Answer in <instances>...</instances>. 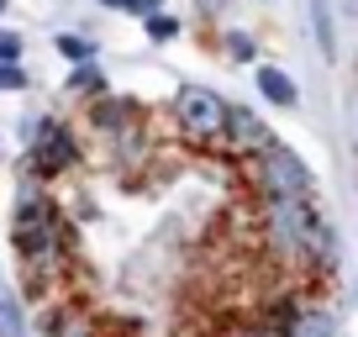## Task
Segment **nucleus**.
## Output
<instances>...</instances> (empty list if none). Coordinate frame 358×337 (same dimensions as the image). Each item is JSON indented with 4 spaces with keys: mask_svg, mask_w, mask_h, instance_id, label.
<instances>
[{
    "mask_svg": "<svg viewBox=\"0 0 358 337\" xmlns=\"http://www.w3.org/2000/svg\"><path fill=\"white\" fill-rule=\"evenodd\" d=\"M16 253H22V269L32 280H53V274L69 269V232L48 195L16 201Z\"/></svg>",
    "mask_w": 358,
    "mask_h": 337,
    "instance_id": "obj_1",
    "label": "nucleus"
},
{
    "mask_svg": "<svg viewBox=\"0 0 358 337\" xmlns=\"http://www.w3.org/2000/svg\"><path fill=\"white\" fill-rule=\"evenodd\" d=\"M264 222L285 259H306V264L337 259V237L327 227V216L316 211V201H264Z\"/></svg>",
    "mask_w": 358,
    "mask_h": 337,
    "instance_id": "obj_2",
    "label": "nucleus"
},
{
    "mask_svg": "<svg viewBox=\"0 0 358 337\" xmlns=\"http://www.w3.org/2000/svg\"><path fill=\"white\" fill-rule=\"evenodd\" d=\"M253 174H258L264 201H311V190H316L306 158L295 153V148H285V143H264L258 148V168Z\"/></svg>",
    "mask_w": 358,
    "mask_h": 337,
    "instance_id": "obj_3",
    "label": "nucleus"
},
{
    "mask_svg": "<svg viewBox=\"0 0 358 337\" xmlns=\"http://www.w3.org/2000/svg\"><path fill=\"white\" fill-rule=\"evenodd\" d=\"M174 122H179V132H185V137L211 143V137H222L227 101L216 90H206V85H185V90L174 95Z\"/></svg>",
    "mask_w": 358,
    "mask_h": 337,
    "instance_id": "obj_4",
    "label": "nucleus"
},
{
    "mask_svg": "<svg viewBox=\"0 0 358 337\" xmlns=\"http://www.w3.org/2000/svg\"><path fill=\"white\" fill-rule=\"evenodd\" d=\"M27 153H32V168L43 174V180H53V174H69L79 158L74 148V132H69L64 122H37L32 137H27Z\"/></svg>",
    "mask_w": 358,
    "mask_h": 337,
    "instance_id": "obj_5",
    "label": "nucleus"
},
{
    "mask_svg": "<svg viewBox=\"0 0 358 337\" xmlns=\"http://www.w3.org/2000/svg\"><path fill=\"white\" fill-rule=\"evenodd\" d=\"M222 137L237 148V153H258L264 143H274V132L264 127V116H258V111H248V106H227Z\"/></svg>",
    "mask_w": 358,
    "mask_h": 337,
    "instance_id": "obj_6",
    "label": "nucleus"
},
{
    "mask_svg": "<svg viewBox=\"0 0 358 337\" xmlns=\"http://www.w3.org/2000/svg\"><path fill=\"white\" fill-rule=\"evenodd\" d=\"M280 337H337V316L322 306H295L290 322L280 327Z\"/></svg>",
    "mask_w": 358,
    "mask_h": 337,
    "instance_id": "obj_7",
    "label": "nucleus"
},
{
    "mask_svg": "<svg viewBox=\"0 0 358 337\" xmlns=\"http://www.w3.org/2000/svg\"><path fill=\"white\" fill-rule=\"evenodd\" d=\"M258 95H264L268 106H280V111H295V106H301L295 79L285 74V69H274V64H258Z\"/></svg>",
    "mask_w": 358,
    "mask_h": 337,
    "instance_id": "obj_8",
    "label": "nucleus"
},
{
    "mask_svg": "<svg viewBox=\"0 0 358 337\" xmlns=\"http://www.w3.org/2000/svg\"><path fill=\"white\" fill-rule=\"evenodd\" d=\"M0 337H32V322H27V306L16 290L0 285Z\"/></svg>",
    "mask_w": 358,
    "mask_h": 337,
    "instance_id": "obj_9",
    "label": "nucleus"
},
{
    "mask_svg": "<svg viewBox=\"0 0 358 337\" xmlns=\"http://www.w3.org/2000/svg\"><path fill=\"white\" fill-rule=\"evenodd\" d=\"M311 27H316V48H322V58H337V27H332V0H311Z\"/></svg>",
    "mask_w": 358,
    "mask_h": 337,
    "instance_id": "obj_10",
    "label": "nucleus"
},
{
    "mask_svg": "<svg viewBox=\"0 0 358 337\" xmlns=\"http://www.w3.org/2000/svg\"><path fill=\"white\" fill-rule=\"evenodd\" d=\"M48 337H95V327L85 322V311H53V322H48Z\"/></svg>",
    "mask_w": 358,
    "mask_h": 337,
    "instance_id": "obj_11",
    "label": "nucleus"
},
{
    "mask_svg": "<svg viewBox=\"0 0 358 337\" xmlns=\"http://www.w3.org/2000/svg\"><path fill=\"white\" fill-rule=\"evenodd\" d=\"M127 116H132V106L127 101H101V95H95V127H101V132H127Z\"/></svg>",
    "mask_w": 358,
    "mask_h": 337,
    "instance_id": "obj_12",
    "label": "nucleus"
},
{
    "mask_svg": "<svg viewBox=\"0 0 358 337\" xmlns=\"http://www.w3.org/2000/svg\"><path fill=\"white\" fill-rule=\"evenodd\" d=\"M53 48H58V58H69V64H90V58H95V43L79 37V32H58Z\"/></svg>",
    "mask_w": 358,
    "mask_h": 337,
    "instance_id": "obj_13",
    "label": "nucleus"
},
{
    "mask_svg": "<svg viewBox=\"0 0 358 337\" xmlns=\"http://www.w3.org/2000/svg\"><path fill=\"white\" fill-rule=\"evenodd\" d=\"M69 90H74V95H101L106 90L101 69H95V64H74V69H69Z\"/></svg>",
    "mask_w": 358,
    "mask_h": 337,
    "instance_id": "obj_14",
    "label": "nucleus"
},
{
    "mask_svg": "<svg viewBox=\"0 0 358 337\" xmlns=\"http://www.w3.org/2000/svg\"><path fill=\"white\" fill-rule=\"evenodd\" d=\"M227 58H232V64H253L258 58V43L248 32H227Z\"/></svg>",
    "mask_w": 358,
    "mask_h": 337,
    "instance_id": "obj_15",
    "label": "nucleus"
},
{
    "mask_svg": "<svg viewBox=\"0 0 358 337\" xmlns=\"http://www.w3.org/2000/svg\"><path fill=\"white\" fill-rule=\"evenodd\" d=\"M148 37L169 43V37H179V22H174V16H164V11H158V16H148Z\"/></svg>",
    "mask_w": 358,
    "mask_h": 337,
    "instance_id": "obj_16",
    "label": "nucleus"
},
{
    "mask_svg": "<svg viewBox=\"0 0 358 337\" xmlns=\"http://www.w3.org/2000/svg\"><path fill=\"white\" fill-rule=\"evenodd\" d=\"M22 85H27V69H22V64H0V95L22 90Z\"/></svg>",
    "mask_w": 358,
    "mask_h": 337,
    "instance_id": "obj_17",
    "label": "nucleus"
},
{
    "mask_svg": "<svg viewBox=\"0 0 358 337\" xmlns=\"http://www.w3.org/2000/svg\"><path fill=\"white\" fill-rule=\"evenodd\" d=\"M0 64H22V37L0 27Z\"/></svg>",
    "mask_w": 358,
    "mask_h": 337,
    "instance_id": "obj_18",
    "label": "nucleus"
},
{
    "mask_svg": "<svg viewBox=\"0 0 358 337\" xmlns=\"http://www.w3.org/2000/svg\"><path fill=\"white\" fill-rule=\"evenodd\" d=\"M127 11H132V16H143V22H148V16H158V11H164V0H132Z\"/></svg>",
    "mask_w": 358,
    "mask_h": 337,
    "instance_id": "obj_19",
    "label": "nucleus"
},
{
    "mask_svg": "<svg viewBox=\"0 0 358 337\" xmlns=\"http://www.w3.org/2000/svg\"><path fill=\"white\" fill-rule=\"evenodd\" d=\"M101 6H111V11H127V6H132V0H101Z\"/></svg>",
    "mask_w": 358,
    "mask_h": 337,
    "instance_id": "obj_20",
    "label": "nucleus"
},
{
    "mask_svg": "<svg viewBox=\"0 0 358 337\" xmlns=\"http://www.w3.org/2000/svg\"><path fill=\"white\" fill-rule=\"evenodd\" d=\"M6 6H11V0H0V16H6Z\"/></svg>",
    "mask_w": 358,
    "mask_h": 337,
    "instance_id": "obj_21",
    "label": "nucleus"
}]
</instances>
